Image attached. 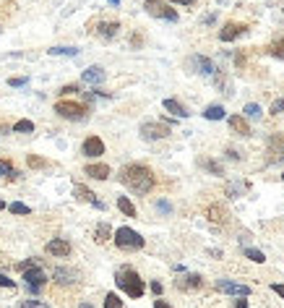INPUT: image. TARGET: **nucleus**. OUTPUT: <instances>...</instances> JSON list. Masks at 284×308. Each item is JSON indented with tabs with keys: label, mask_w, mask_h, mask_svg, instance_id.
<instances>
[{
	"label": "nucleus",
	"mask_w": 284,
	"mask_h": 308,
	"mask_svg": "<svg viewBox=\"0 0 284 308\" xmlns=\"http://www.w3.org/2000/svg\"><path fill=\"white\" fill-rule=\"evenodd\" d=\"M117 180L128 188V191L146 196L154 188V173L141 162H133V165H125L120 173H117Z\"/></svg>",
	"instance_id": "nucleus-1"
},
{
	"label": "nucleus",
	"mask_w": 284,
	"mask_h": 308,
	"mask_svg": "<svg viewBox=\"0 0 284 308\" xmlns=\"http://www.w3.org/2000/svg\"><path fill=\"white\" fill-rule=\"evenodd\" d=\"M115 282L117 287L123 290V293L128 298H141L146 293V285H143V279L139 277V271L131 269V267H123V269H117V274H115Z\"/></svg>",
	"instance_id": "nucleus-2"
},
{
	"label": "nucleus",
	"mask_w": 284,
	"mask_h": 308,
	"mask_svg": "<svg viewBox=\"0 0 284 308\" xmlns=\"http://www.w3.org/2000/svg\"><path fill=\"white\" fill-rule=\"evenodd\" d=\"M112 240H115L117 248H120V251H128V253L143 248V238H141V235L136 232V230H131V228H117Z\"/></svg>",
	"instance_id": "nucleus-3"
},
{
	"label": "nucleus",
	"mask_w": 284,
	"mask_h": 308,
	"mask_svg": "<svg viewBox=\"0 0 284 308\" xmlns=\"http://www.w3.org/2000/svg\"><path fill=\"white\" fill-rule=\"evenodd\" d=\"M55 113L66 120H84L89 115V105H81V102H73V99H60L55 105Z\"/></svg>",
	"instance_id": "nucleus-4"
},
{
	"label": "nucleus",
	"mask_w": 284,
	"mask_h": 308,
	"mask_svg": "<svg viewBox=\"0 0 284 308\" xmlns=\"http://www.w3.org/2000/svg\"><path fill=\"white\" fill-rule=\"evenodd\" d=\"M141 139L146 141H159V139H167L170 131H172V125L170 123H164V120H146L141 123Z\"/></svg>",
	"instance_id": "nucleus-5"
},
{
	"label": "nucleus",
	"mask_w": 284,
	"mask_h": 308,
	"mask_svg": "<svg viewBox=\"0 0 284 308\" xmlns=\"http://www.w3.org/2000/svg\"><path fill=\"white\" fill-rule=\"evenodd\" d=\"M21 274H24V282H26V287H29L32 295H36L44 287V282H47V271H44L39 264H32L29 269H24Z\"/></svg>",
	"instance_id": "nucleus-6"
},
{
	"label": "nucleus",
	"mask_w": 284,
	"mask_h": 308,
	"mask_svg": "<svg viewBox=\"0 0 284 308\" xmlns=\"http://www.w3.org/2000/svg\"><path fill=\"white\" fill-rule=\"evenodd\" d=\"M143 11L149 13V16H154V19L178 21V11H175V8H170V3H164V0H146Z\"/></svg>",
	"instance_id": "nucleus-7"
},
{
	"label": "nucleus",
	"mask_w": 284,
	"mask_h": 308,
	"mask_svg": "<svg viewBox=\"0 0 284 308\" xmlns=\"http://www.w3.org/2000/svg\"><path fill=\"white\" fill-rule=\"evenodd\" d=\"M52 277H55L58 285H78L81 282V271L71 269V267H58L52 271Z\"/></svg>",
	"instance_id": "nucleus-8"
},
{
	"label": "nucleus",
	"mask_w": 284,
	"mask_h": 308,
	"mask_svg": "<svg viewBox=\"0 0 284 308\" xmlns=\"http://www.w3.org/2000/svg\"><path fill=\"white\" fill-rule=\"evenodd\" d=\"M81 154H84V157H102L105 141L99 139V136H89V139H84V144H81Z\"/></svg>",
	"instance_id": "nucleus-9"
},
{
	"label": "nucleus",
	"mask_w": 284,
	"mask_h": 308,
	"mask_svg": "<svg viewBox=\"0 0 284 308\" xmlns=\"http://www.w3.org/2000/svg\"><path fill=\"white\" fill-rule=\"evenodd\" d=\"M216 290L219 293H227V295H245V298L253 293L248 285H237L232 279H216Z\"/></svg>",
	"instance_id": "nucleus-10"
},
{
	"label": "nucleus",
	"mask_w": 284,
	"mask_h": 308,
	"mask_svg": "<svg viewBox=\"0 0 284 308\" xmlns=\"http://www.w3.org/2000/svg\"><path fill=\"white\" fill-rule=\"evenodd\" d=\"M201 285H204V277L201 274H182L175 279V287L180 293H193V290H201Z\"/></svg>",
	"instance_id": "nucleus-11"
},
{
	"label": "nucleus",
	"mask_w": 284,
	"mask_h": 308,
	"mask_svg": "<svg viewBox=\"0 0 284 308\" xmlns=\"http://www.w3.org/2000/svg\"><path fill=\"white\" fill-rule=\"evenodd\" d=\"M284 159V136L274 133L269 136V162H282Z\"/></svg>",
	"instance_id": "nucleus-12"
},
{
	"label": "nucleus",
	"mask_w": 284,
	"mask_h": 308,
	"mask_svg": "<svg viewBox=\"0 0 284 308\" xmlns=\"http://www.w3.org/2000/svg\"><path fill=\"white\" fill-rule=\"evenodd\" d=\"M44 251L50 253V256H58V259H66L71 253V243L66 238H52L47 240V246H44Z\"/></svg>",
	"instance_id": "nucleus-13"
},
{
	"label": "nucleus",
	"mask_w": 284,
	"mask_h": 308,
	"mask_svg": "<svg viewBox=\"0 0 284 308\" xmlns=\"http://www.w3.org/2000/svg\"><path fill=\"white\" fill-rule=\"evenodd\" d=\"M245 32H248V26H245V24L230 21V24L222 26V32H219V39H222V42H232V39H237V37H240V34H245Z\"/></svg>",
	"instance_id": "nucleus-14"
},
{
	"label": "nucleus",
	"mask_w": 284,
	"mask_h": 308,
	"mask_svg": "<svg viewBox=\"0 0 284 308\" xmlns=\"http://www.w3.org/2000/svg\"><path fill=\"white\" fill-rule=\"evenodd\" d=\"M73 196H76L78 201H89V204H94L97 209H105V204H102V201H99V198H97V193L91 191V188L81 186V183H76V186H73Z\"/></svg>",
	"instance_id": "nucleus-15"
},
{
	"label": "nucleus",
	"mask_w": 284,
	"mask_h": 308,
	"mask_svg": "<svg viewBox=\"0 0 284 308\" xmlns=\"http://www.w3.org/2000/svg\"><path fill=\"white\" fill-rule=\"evenodd\" d=\"M94 32H97V37H99V39L109 42V39H115V37H117V32H120V24H117V21H99Z\"/></svg>",
	"instance_id": "nucleus-16"
},
{
	"label": "nucleus",
	"mask_w": 284,
	"mask_h": 308,
	"mask_svg": "<svg viewBox=\"0 0 284 308\" xmlns=\"http://www.w3.org/2000/svg\"><path fill=\"white\" fill-rule=\"evenodd\" d=\"M206 217H209V222H214V225H227L230 222V212H227V206H222V204H212L206 209Z\"/></svg>",
	"instance_id": "nucleus-17"
},
{
	"label": "nucleus",
	"mask_w": 284,
	"mask_h": 308,
	"mask_svg": "<svg viewBox=\"0 0 284 308\" xmlns=\"http://www.w3.org/2000/svg\"><path fill=\"white\" fill-rule=\"evenodd\" d=\"M190 66L196 68V74H204V76H214L216 74V66L209 58H204V55H193V58H190Z\"/></svg>",
	"instance_id": "nucleus-18"
},
{
	"label": "nucleus",
	"mask_w": 284,
	"mask_h": 308,
	"mask_svg": "<svg viewBox=\"0 0 284 308\" xmlns=\"http://www.w3.org/2000/svg\"><path fill=\"white\" fill-rule=\"evenodd\" d=\"M81 78H84V84H102L107 78V71L102 66H89L84 74H81Z\"/></svg>",
	"instance_id": "nucleus-19"
},
{
	"label": "nucleus",
	"mask_w": 284,
	"mask_h": 308,
	"mask_svg": "<svg viewBox=\"0 0 284 308\" xmlns=\"http://www.w3.org/2000/svg\"><path fill=\"white\" fill-rule=\"evenodd\" d=\"M227 123H230V128L237 136H250V125H248V120H245L243 115H230V117H227Z\"/></svg>",
	"instance_id": "nucleus-20"
},
{
	"label": "nucleus",
	"mask_w": 284,
	"mask_h": 308,
	"mask_svg": "<svg viewBox=\"0 0 284 308\" xmlns=\"http://www.w3.org/2000/svg\"><path fill=\"white\" fill-rule=\"evenodd\" d=\"M86 175L94 180H107L109 178V167L102 165V162H94V165H86Z\"/></svg>",
	"instance_id": "nucleus-21"
},
{
	"label": "nucleus",
	"mask_w": 284,
	"mask_h": 308,
	"mask_svg": "<svg viewBox=\"0 0 284 308\" xmlns=\"http://www.w3.org/2000/svg\"><path fill=\"white\" fill-rule=\"evenodd\" d=\"M164 110H167V113H172L175 117H188V115H190V113L185 110V107H182V105L178 102V99H172V97H167V99H164Z\"/></svg>",
	"instance_id": "nucleus-22"
},
{
	"label": "nucleus",
	"mask_w": 284,
	"mask_h": 308,
	"mask_svg": "<svg viewBox=\"0 0 284 308\" xmlns=\"http://www.w3.org/2000/svg\"><path fill=\"white\" fill-rule=\"evenodd\" d=\"M109 238H115V235H112V228H109L107 222H99L97 230H94V240L99 243V246H102V243H107Z\"/></svg>",
	"instance_id": "nucleus-23"
},
{
	"label": "nucleus",
	"mask_w": 284,
	"mask_h": 308,
	"mask_svg": "<svg viewBox=\"0 0 284 308\" xmlns=\"http://www.w3.org/2000/svg\"><path fill=\"white\" fill-rule=\"evenodd\" d=\"M117 209H120L125 217H136V214H139V212H136V206H133V201H131L128 196H120V198H117Z\"/></svg>",
	"instance_id": "nucleus-24"
},
{
	"label": "nucleus",
	"mask_w": 284,
	"mask_h": 308,
	"mask_svg": "<svg viewBox=\"0 0 284 308\" xmlns=\"http://www.w3.org/2000/svg\"><path fill=\"white\" fill-rule=\"evenodd\" d=\"M266 52L271 58H279V60H284V37H279V39H274L269 47H266Z\"/></svg>",
	"instance_id": "nucleus-25"
},
{
	"label": "nucleus",
	"mask_w": 284,
	"mask_h": 308,
	"mask_svg": "<svg viewBox=\"0 0 284 308\" xmlns=\"http://www.w3.org/2000/svg\"><path fill=\"white\" fill-rule=\"evenodd\" d=\"M204 117H206V120H222V117H224V107L222 105H209L204 110Z\"/></svg>",
	"instance_id": "nucleus-26"
},
{
	"label": "nucleus",
	"mask_w": 284,
	"mask_h": 308,
	"mask_svg": "<svg viewBox=\"0 0 284 308\" xmlns=\"http://www.w3.org/2000/svg\"><path fill=\"white\" fill-rule=\"evenodd\" d=\"M26 165H29L32 170H44V167H50V159H42V157H36V154H29V157H26Z\"/></svg>",
	"instance_id": "nucleus-27"
},
{
	"label": "nucleus",
	"mask_w": 284,
	"mask_h": 308,
	"mask_svg": "<svg viewBox=\"0 0 284 308\" xmlns=\"http://www.w3.org/2000/svg\"><path fill=\"white\" fill-rule=\"evenodd\" d=\"M243 113H245V117H253V120H258V117L263 115V113H261V105H255V102H248Z\"/></svg>",
	"instance_id": "nucleus-28"
},
{
	"label": "nucleus",
	"mask_w": 284,
	"mask_h": 308,
	"mask_svg": "<svg viewBox=\"0 0 284 308\" xmlns=\"http://www.w3.org/2000/svg\"><path fill=\"white\" fill-rule=\"evenodd\" d=\"M243 253H245L250 261H255V264H263V261H266V256H263L258 248H243Z\"/></svg>",
	"instance_id": "nucleus-29"
},
{
	"label": "nucleus",
	"mask_w": 284,
	"mask_h": 308,
	"mask_svg": "<svg viewBox=\"0 0 284 308\" xmlns=\"http://www.w3.org/2000/svg\"><path fill=\"white\" fill-rule=\"evenodd\" d=\"M201 165H204L209 173H214V175H224L222 165H219V162H214V159H201Z\"/></svg>",
	"instance_id": "nucleus-30"
},
{
	"label": "nucleus",
	"mask_w": 284,
	"mask_h": 308,
	"mask_svg": "<svg viewBox=\"0 0 284 308\" xmlns=\"http://www.w3.org/2000/svg\"><path fill=\"white\" fill-rule=\"evenodd\" d=\"M47 52L50 55H71L73 58V55H78V47H50Z\"/></svg>",
	"instance_id": "nucleus-31"
},
{
	"label": "nucleus",
	"mask_w": 284,
	"mask_h": 308,
	"mask_svg": "<svg viewBox=\"0 0 284 308\" xmlns=\"http://www.w3.org/2000/svg\"><path fill=\"white\" fill-rule=\"evenodd\" d=\"M13 131L16 133H32L34 131V123L32 120H18V123H13Z\"/></svg>",
	"instance_id": "nucleus-32"
},
{
	"label": "nucleus",
	"mask_w": 284,
	"mask_h": 308,
	"mask_svg": "<svg viewBox=\"0 0 284 308\" xmlns=\"http://www.w3.org/2000/svg\"><path fill=\"white\" fill-rule=\"evenodd\" d=\"M243 188H248V183H243V186H237V183H230V186L224 188V193L230 196V198H237V196H240V191H243Z\"/></svg>",
	"instance_id": "nucleus-33"
},
{
	"label": "nucleus",
	"mask_w": 284,
	"mask_h": 308,
	"mask_svg": "<svg viewBox=\"0 0 284 308\" xmlns=\"http://www.w3.org/2000/svg\"><path fill=\"white\" fill-rule=\"evenodd\" d=\"M105 308H123V301L117 298L115 293H107V298H105Z\"/></svg>",
	"instance_id": "nucleus-34"
},
{
	"label": "nucleus",
	"mask_w": 284,
	"mask_h": 308,
	"mask_svg": "<svg viewBox=\"0 0 284 308\" xmlns=\"http://www.w3.org/2000/svg\"><path fill=\"white\" fill-rule=\"evenodd\" d=\"M8 209H11L13 214H32V206H26V204H21V201H13Z\"/></svg>",
	"instance_id": "nucleus-35"
},
{
	"label": "nucleus",
	"mask_w": 284,
	"mask_h": 308,
	"mask_svg": "<svg viewBox=\"0 0 284 308\" xmlns=\"http://www.w3.org/2000/svg\"><path fill=\"white\" fill-rule=\"evenodd\" d=\"M26 84H29V76H13V78H8V86H13V89L26 86Z\"/></svg>",
	"instance_id": "nucleus-36"
},
{
	"label": "nucleus",
	"mask_w": 284,
	"mask_h": 308,
	"mask_svg": "<svg viewBox=\"0 0 284 308\" xmlns=\"http://www.w3.org/2000/svg\"><path fill=\"white\" fill-rule=\"evenodd\" d=\"M18 308H50L44 301H21L18 303Z\"/></svg>",
	"instance_id": "nucleus-37"
},
{
	"label": "nucleus",
	"mask_w": 284,
	"mask_h": 308,
	"mask_svg": "<svg viewBox=\"0 0 284 308\" xmlns=\"http://www.w3.org/2000/svg\"><path fill=\"white\" fill-rule=\"evenodd\" d=\"M271 115H279V113H284V99H274L271 102V110H269Z\"/></svg>",
	"instance_id": "nucleus-38"
},
{
	"label": "nucleus",
	"mask_w": 284,
	"mask_h": 308,
	"mask_svg": "<svg viewBox=\"0 0 284 308\" xmlns=\"http://www.w3.org/2000/svg\"><path fill=\"white\" fill-rule=\"evenodd\" d=\"M0 287H8V290H13L16 287V282L8 274H3V271H0Z\"/></svg>",
	"instance_id": "nucleus-39"
},
{
	"label": "nucleus",
	"mask_w": 284,
	"mask_h": 308,
	"mask_svg": "<svg viewBox=\"0 0 284 308\" xmlns=\"http://www.w3.org/2000/svg\"><path fill=\"white\" fill-rule=\"evenodd\" d=\"M78 92V84H66L60 89V97H66V94H76Z\"/></svg>",
	"instance_id": "nucleus-40"
},
{
	"label": "nucleus",
	"mask_w": 284,
	"mask_h": 308,
	"mask_svg": "<svg viewBox=\"0 0 284 308\" xmlns=\"http://www.w3.org/2000/svg\"><path fill=\"white\" fill-rule=\"evenodd\" d=\"M157 209H159L162 214H170V212H172V206L164 201V198H159V201H157Z\"/></svg>",
	"instance_id": "nucleus-41"
},
{
	"label": "nucleus",
	"mask_w": 284,
	"mask_h": 308,
	"mask_svg": "<svg viewBox=\"0 0 284 308\" xmlns=\"http://www.w3.org/2000/svg\"><path fill=\"white\" fill-rule=\"evenodd\" d=\"M227 159H235V162H240V159H243V154H240V152H235V149H227Z\"/></svg>",
	"instance_id": "nucleus-42"
},
{
	"label": "nucleus",
	"mask_w": 284,
	"mask_h": 308,
	"mask_svg": "<svg viewBox=\"0 0 284 308\" xmlns=\"http://www.w3.org/2000/svg\"><path fill=\"white\" fill-rule=\"evenodd\" d=\"M131 44H133V47H141V44H143L141 34H133V37H131Z\"/></svg>",
	"instance_id": "nucleus-43"
},
{
	"label": "nucleus",
	"mask_w": 284,
	"mask_h": 308,
	"mask_svg": "<svg viewBox=\"0 0 284 308\" xmlns=\"http://www.w3.org/2000/svg\"><path fill=\"white\" fill-rule=\"evenodd\" d=\"M151 293L154 295H162V282H151Z\"/></svg>",
	"instance_id": "nucleus-44"
},
{
	"label": "nucleus",
	"mask_w": 284,
	"mask_h": 308,
	"mask_svg": "<svg viewBox=\"0 0 284 308\" xmlns=\"http://www.w3.org/2000/svg\"><path fill=\"white\" fill-rule=\"evenodd\" d=\"M235 308H248V301H245V295H240V301H235Z\"/></svg>",
	"instance_id": "nucleus-45"
},
{
	"label": "nucleus",
	"mask_w": 284,
	"mask_h": 308,
	"mask_svg": "<svg viewBox=\"0 0 284 308\" xmlns=\"http://www.w3.org/2000/svg\"><path fill=\"white\" fill-rule=\"evenodd\" d=\"M271 290H274L279 298H284V285H271Z\"/></svg>",
	"instance_id": "nucleus-46"
},
{
	"label": "nucleus",
	"mask_w": 284,
	"mask_h": 308,
	"mask_svg": "<svg viewBox=\"0 0 284 308\" xmlns=\"http://www.w3.org/2000/svg\"><path fill=\"white\" fill-rule=\"evenodd\" d=\"M170 3H178V5H196V0H170Z\"/></svg>",
	"instance_id": "nucleus-47"
},
{
	"label": "nucleus",
	"mask_w": 284,
	"mask_h": 308,
	"mask_svg": "<svg viewBox=\"0 0 284 308\" xmlns=\"http://www.w3.org/2000/svg\"><path fill=\"white\" fill-rule=\"evenodd\" d=\"M154 308H172L167 301H154Z\"/></svg>",
	"instance_id": "nucleus-48"
},
{
	"label": "nucleus",
	"mask_w": 284,
	"mask_h": 308,
	"mask_svg": "<svg viewBox=\"0 0 284 308\" xmlns=\"http://www.w3.org/2000/svg\"><path fill=\"white\" fill-rule=\"evenodd\" d=\"M235 63H237V66H245V55H243V52H240V55H235Z\"/></svg>",
	"instance_id": "nucleus-49"
},
{
	"label": "nucleus",
	"mask_w": 284,
	"mask_h": 308,
	"mask_svg": "<svg viewBox=\"0 0 284 308\" xmlns=\"http://www.w3.org/2000/svg\"><path fill=\"white\" fill-rule=\"evenodd\" d=\"M107 3H109V5H120V0H107Z\"/></svg>",
	"instance_id": "nucleus-50"
},
{
	"label": "nucleus",
	"mask_w": 284,
	"mask_h": 308,
	"mask_svg": "<svg viewBox=\"0 0 284 308\" xmlns=\"http://www.w3.org/2000/svg\"><path fill=\"white\" fill-rule=\"evenodd\" d=\"M78 308H94V306H91V303H81Z\"/></svg>",
	"instance_id": "nucleus-51"
},
{
	"label": "nucleus",
	"mask_w": 284,
	"mask_h": 308,
	"mask_svg": "<svg viewBox=\"0 0 284 308\" xmlns=\"http://www.w3.org/2000/svg\"><path fill=\"white\" fill-rule=\"evenodd\" d=\"M5 209V201H3V198H0V212H3Z\"/></svg>",
	"instance_id": "nucleus-52"
},
{
	"label": "nucleus",
	"mask_w": 284,
	"mask_h": 308,
	"mask_svg": "<svg viewBox=\"0 0 284 308\" xmlns=\"http://www.w3.org/2000/svg\"><path fill=\"white\" fill-rule=\"evenodd\" d=\"M3 175H5V173H3V165H0V178H3Z\"/></svg>",
	"instance_id": "nucleus-53"
},
{
	"label": "nucleus",
	"mask_w": 284,
	"mask_h": 308,
	"mask_svg": "<svg viewBox=\"0 0 284 308\" xmlns=\"http://www.w3.org/2000/svg\"><path fill=\"white\" fill-rule=\"evenodd\" d=\"M282 180H284V175H282Z\"/></svg>",
	"instance_id": "nucleus-54"
}]
</instances>
